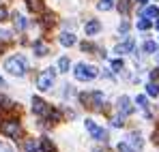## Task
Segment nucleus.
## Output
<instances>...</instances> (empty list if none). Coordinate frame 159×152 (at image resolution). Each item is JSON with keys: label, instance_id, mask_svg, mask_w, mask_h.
Returning a JSON list of instances; mask_svg holds the SVG:
<instances>
[{"label": "nucleus", "instance_id": "f257e3e1", "mask_svg": "<svg viewBox=\"0 0 159 152\" xmlns=\"http://www.w3.org/2000/svg\"><path fill=\"white\" fill-rule=\"evenodd\" d=\"M4 71H9L11 75L22 77L24 73H26V58H24V56H20V54H15V56L7 58V62H4Z\"/></svg>", "mask_w": 159, "mask_h": 152}, {"label": "nucleus", "instance_id": "f03ea898", "mask_svg": "<svg viewBox=\"0 0 159 152\" xmlns=\"http://www.w3.org/2000/svg\"><path fill=\"white\" fill-rule=\"evenodd\" d=\"M75 79H80V81H93L95 77L99 75V69L97 67H93V64H86V62H80V64H75Z\"/></svg>", "mask_w": 159, "mask_h": 152}, {"label": "nucleus", "instance_id": "7ed1b4c3", "mask_svg": "<svg viewBox=\"0 0 159 152\" xmlns=\"http://www.w3.org/2000/svg\"><path fill=\"white\" fill-rule=\"evenodd\" d=\"M103 92H99V90H95V92H82L80 94V101L84 103L86 107H93V109H101V105H103Z\"/></svg>", "mask_w": 159, "mask_h": 152}, {"label": "nucleus", "instance_id": "20e7f679", "mask_svg": "<svg viewBox=\"0 0 159 152\" xmlns=\"http://www.w3.org/2000/svg\"><path fill=\"white\" fill-rule=\"evenodd\" d=\"M54 79H56V69H48V71H43L41 75L37 77V88H39L41 92H48V90H52Z\"/></svg>", "mask_w": 159, "mask_h": 152}, {"label": "nucleus", "instance_id": "39448f33", "mask_svg": "<svg viewBox=\"0 0 159 152\" xmlns=\"http://www.w3.org/2000/svg\"><path fill=\"white\" fill-rule=\"evenodd\" d=\"M0 131L7 135V137H11V139H17V135H20V122L15 120V118H11V120H4L2 122V127Z\"/></svg>", "mask_w": 159, "mask_h": 152}, {"label": "nucleus", "instance_id": "423d86ee", "mask_svg": "<svg viewBox=\"0 0 159 152\" xmlns=\"http://www.w3.org/2000/svg\"><path fill=\"white\" fill-rule=\"evenodd\" d=\"M86 128H88V133H90L97 141H107V131H106V128H99L90 118L86 120Z\"/></svg>", "mask_w": 159, "mask_h": 152}, {"label": "nucleus", "instance_id": "0eeeda50", "mask_svg": "<svg viewBox=\"0 0 159 152\" xmlns=\"http://www.w3.org/2000/svg\"><path fill=\"white\" fill-rule=\"evenodd\" d=\"M32 111H34L37 116H48V111H50V107H48V103L43 101V99H39V97H34V99H32Z\"/></svg>", "mask_w": 159, "mask_h": 152}, {"label": "nucleus", "instance_id": "6e6552de", "mask_svg": "<svg viewBox=\"0 0 159 152\" xmlns=\"http://www.w3.org/2000/svg\"><path fill=\"white\" fill-rule=\"evenodd\" d=\"M118 111H120L123 116L133 114V105H131V99H129V97H120V99H118Z\"/></svg>", "mask_w": 159, "mask_h": 152}, {"label": "nucleus", "instance_id": "1a4fd4ad", "mask_svg": "<svg viewBox=\"0 0 159 152\" xmlns=\"http://www.w3.org/2000/svg\"><path fill=\"white\" fill-rule=\"evenodd\" d=\"M99 30H101V22H99V20H90V22H86V26H84L86 37H93V34H97Z\"/></svg>", "mask_w": 159, "mask_h": 152}, {"label": "nucleus", "instance_id": "9d476101", "mask_svg": "<svg viewBox=\"0 0 159 152\" xmlns=\"http://www.w3.org/2000/svg\"><path fill=\"white\" fill-rule=\"evenodd\" d=\"M133 45H135V41H133L131 37H127L123 43H118V45H116V50H114V51H116V54H127V51L133 50Z\"/></svg>", "mask_w": 159, "mask_h": 152}, {"label": "nucleus", "instance_id": "9b49d317", "mask_svg": "<svg viewBox=\"0 0 159 152\" xmlns=\"http://www.w3.org/2000/svg\"><path fill=\"white\" fill-rule=\"evenodd\" d=\"M60 45H65V47L75 45V37H73L71 32H62V34H60Z\"/></svg>", "mask_w": 159, "mask_h": 152}, {"label": "nucleus", "instance_id": "f8f14e48", "mask_svg": "<svg viewBox=\"0 0 159 152\" xmlns=\"http://www.w3.org/2000/svg\"><path fill=\"white\" fill-rule=\"evenodd\" d=\"M129 146H131L133 150H140V148L144 146V141L140 139V135H138V133H131V135H129Z\"/></svg>", "mask_w": 159, "mask_h": 152}, {"label": "nucleus", "instance_id": "ddd939ff", "mask_svg": "<svg viewBox=\"0 0 159 152\" xmlns=\"http://www.w3.org/2000/svg\"><path fill=\"white\" fill-rule=\"evenodd\" d=\"M146 94H148V97H159V84L157 81H151V84L146 86Z\"/></svg>", "mask_w": 159, "mask_h": 152}, {"label": "nucleus", "instance_id": "4468645a", "mask_svg": "<svg viewBox=\"0 0 159 152\" xmlns=\"http://www.w3.org/2000/svg\"><path fill=\"white\" fill-rule=\"evenodd\" d=\"M39 152H56V146H54L50 139H41V150Z\"/></svg>", "mask_w": 159, "mask_h": 152}, {"label": "nucleus", "instance_id": "2eb2a0df", "mask_svg": "<svg viewBox=\"0 0 159 152\" xmlns=\"http://www.w3.org/2000/svg\"><path fill=\"white\" fill-rule=\"evenodd\" d=\"M69 67H71V62H69V58H67V56H62V58L58 60V71H62V73H67V71H69Z\"/></svg>", "mask_w": 159, "mask_h": 152}, {"label": "nucleus", "instance_id": "dca6fc26", "mask_svg": "<svg viewBox=\"0 0 159 152\" xmlns=\"http://www.w3.org/2000/svg\"><path fill=\"white\" fill-rule=\"evenodd\" d=\"M142 15H144V17H159V9L157 7H146V9L142 11Z\"/></svg>", "mask_w": 159, "mask_h": 152}, {"label": "nucleus", "instance_id": "f3484780", "mask_svg": "<svg viewBox=\"0 0 159 152\" xmlns=\"http://www.w3.org/2000/svg\"><path fill=\"white\" fill-rule=\"evenodd\" d=\"M13 22H15V28H17V30H24V28H26V20H24L20 13L13 15Z\"/></svg>", "mask_w": 159, "mask_h": 152}, {"label": "nucleus", "instance_id": "a211bd4d", "mask_svg": "<svg viewBox=\"0 0 159 152\" xmlns=\"http://www.w3.org/2000/svg\"><path fill=\"white\" fill-rule=\"evenodd\" d=\"M129 9H131V0H120V2H118V11H120L123 15H127Z\"/></svg>", "mask_w": 159, "mask_h": 152}, {"label": "nucleus", "instance_id": "6ab92c4d", "mask_svg": "<svg viewBox=\"0 0 159 152\" xmlns=\"http://www.w3.org/2000/svg\"><path fill=\"white\" fill-rule=\"evenodd\" d=\"M123 69H125V62H123V58H116V60H112V71L120 73Z\"/></svg>", "mask_w": 159, "mask_h": 152}, {"label": "nucleus", "instance_id": "aec40b11", "mask_svg": "<svg viewBox=\"0 0 159 152\" xmlns=\"http://www.w3.org/2000/svg\"><path fill=\"white\" fill-rule=\"evenodd\" d=\"M26 2H28V9H30V11H37V13H39V11L43 9L41 0H26Z\"/></svg>", "mask_w": 159, "mask_h": 152}, {"label": "nucleus", "instance_id": "412c9836", "mask_svg": "<svg viewBox=\"0 0 159 152\" xmlns=\"http://www.w3.org/2000/svg\"><path fill=\"white\" fill-rule=\"evenodd\" d=\"M114 2H116V0H101L97 7H99V11H110V9L114 7Z\"/></svg>", "mask_w": 159, "mask_h": 152}, {"label": "nucleus", "instance_id": "4be33fe9", "mask_svg": "<svg viewBox=\"0 0 159 152\" xmlns=\"http://www.w3.org/2000/svg\"><path fill=\"white\" fill-rule=\"evenodd\" d=\"M34 54H37V56H45V54H48V47H45L41 41H37V43H34Z\"/></svg>", "mask_w": 159, "mask_h": 152}, {"label": "nucleus", "instance_id": "5701e85b", "mask_svg": "<svg viewBox=\"0 0 159 152\" xmlns=\"http://www.w3.org/2000/svg\"><path fill=\"white\" fill-rule=\"evenodd\" d=\"M48 118H50V122H60V118H62V116H60V111H58V109H50V111H48Z\"/></svg>", "mask_w": 159, "mask_h": 152}, {"label": "nucleus", "instance_id": "b1692460", "mask_svg": "<svg viewBox=\"0 0 159 152\" xmlns=\"http://www.w3.org/2000/svg\"><path fill=\"white\" fill-rule=\"evenodd\" d=\"M151 26H153V22H151L148 17H142V20L138 22V30H148Z\"/></svg>", "mask_w": 159, "mask_h": 152}, {"label": "nucleus", "instance_id": "393cba45", "mask_svg": "<svg viewBox=\"0 0 159 152\" xmlns=\"http://www.w3.org/2000/svg\"><path fill=\"white\" fill-rule=\"evenodd\" d=\"M144 51H146V54H155V51H157V43H155V41H146V43H144Z\"/></svg>", "mask_w": 159, "mask_h": 152}, {"label": "nucleus", "instance_id": "a878e982", "mask_svg": "<svg viewBox=\"0 0 159 152\" xmlns=\"http://www.w3.org/2000/svg\"><path fill=\"white\" fill-rule=\"evenodd\" d=\"M125 124V116L120 114V116H116V118H112V127H123Z\"/></svg>", "mask_w": 159, "mask_h": 152}, {"label": "nucleus", "instance_id": "bb28decb", "mask_svg": "<svg viewBox=\"0 0 159 152\" xmlns=\"http://www.w3.org/2000/svg\"><path fill=\"white\" fill-rule=\"evenodd\" d=\"M43 26H45V28H50V26H54V15H52V13H48V15L43 17Z\"/></svg>", "mask_w": 159, "mask_h": 152}, {"label": "nucleus", "instance_id": "cd10ccee", "mask_svg": "<svg viewBox=\"0 0 159 152\" xmlns=\"http://www.w3.org/2000/svg\"><path fill=\"white\" fill-rule=\"evenodd\" d=\"M26 150L28 152H39V148H37V144H34L32 139H28V141H26Z\"/></svg>", "mask_w": 159, "mask_h": 152}, {"label": "nucleus", "instance_id": "c85d7f7f", "mask_svg": "<svg viewBox=\"0 0 159 152\" xmlns=\"http://www.w3.org/2000/svg\"><path fill=\"white\" fill-rule=\"evenodd\" d=\"M118 152H135V150H133L129 144H125V141H123V144H118Z\"/></svg>", "mask_w": 159, "mask_h": 152}, {"label": "nucleus", "instance_id": "c756f323", "mask_svg": "<svg viewBox=\"0 0 159 152\" xmlns=\"http://www.w3.org/2000/svg\"><path fill=\"white\" fill-rule=\"evenodd\" d=\"M135 103H138V105H140V107H144V109H146V107H148V105H146V97H142V94H140V97H138V99H135Z\"/></svg>", "mask_w": 159, "mask_h": 152}, {"label": "nucleus", "instance_id": "7c9ffc66", "mask_svg": "<svg viewBox=\"0 0 159 152\" xmlns=\"http://www.w3.org/2000/svg\"><path fill=\"white\" fill-rule=\"evenodd\" d=\"M65 97H73L75 94V90H73V86H65V92H62Z\"/></svg>", "mask_w": 159, "mask_h": 152}, {"label": "nucleus", "instance_id": "2f4dec72", "mask_svg": "<svg viewBox=\"0 0 159 152\" xmlns=\"http://www.w3.org/2000/svg\"><path fill=\"white\" fill-rule=\"evenodd\" d=\"M0 152H13V148H11L9 144H4V141H0Z\"/></svg>", "mask_w": 159, "mask_h": 152}, {"label": "nucleus", "instance_id": "473e14b6", "mask_svg": "<svg viewBox=\"0 0 159 152\" xmlns=\"http://www.w3.org/2000/svg\"><path fill=\"white\" fill-rule=\"evenodd\" d=\"M7 17H9V11H7L4 7H0V22H4Z\"/></svg>", "mask_w": 159, "mask_h": 152}, {"label": "nucleus", "instance_id": "72a5a7b5", "mask_svg": "<svg viewBox=\"0 0 159 152\" xmlns=\"http://www.w3.org/2000/svg\"><path fill=\"white\" fill-rule=\"evenodd\" d=\"M0 39H2V41H9V39H11V32H7V30L0 32Z\"/></svg>", "mask_w": 159, "mask_h": 152}, {"label": "nucleus", "instance_id": "f704fd0d", "mask_svg": "<svg viewBox=\"0 0 159 152\" xmlns=\"http://www.w3.org/2000/svg\"><path fill=\"white\" fill-rule=\"evenodd\" d=\"M127 30H129V24H127V22H123V24H120V32H127Z\"/></svg>", "mask_w": 159, "mask_h": 152}, {"label": "nucleus", "instance_id": "c9c22d12", "mask_svg": "<svg viewBox=\"0 0 159 152\" xmlns=\"http://www.w3.org/2000/svg\"><path fill=\"white\" fill-rule=\"evenodd\" d=\"M157 77H159V71H151V79H153V81H155Z\"/></svg>", "mask_w": 159, "mask_h": 152}, {"label": "nucleus", "instance_id": "e433bc0d", "mask_svg": "<svg viewBox=\"0 0 159 152\" xmlns=\"http://www.w3.org/2000/svg\"><path fill=\"white\" fill-rule=\"evenodd\" d=\"M135 2H138L140 7H144V4H146V0H135Z\"/></svg>", "mask_w": 159, "mask_h": 152}, {"label": "nucleus", "instance_id": "4c0bfd02", "mask_svg": "<svg viewBox=\"0 0 159 152\" xmlns=\"http://www.w3.org/2000/svg\"><path fill=\"white\" fill-rule=\"evenodd\" d=\"M4 86H7V84H4V79L0 77V88H4Z\"/></svg>", "mask_w": 159, "mask_h": 152}, {"label": "nucleus", "instance_id": "58836bf2", "mask_svg": "<svg viewBox=\"0 0 159 152\" xmlns=\"http://www.w3.org/2000/svg\"><path fill=\"white\" fill-rule=\"evenodd\" d=\"M155 28H157V30H159V20H157V22H155Z\"/></svg>", "mask_w": 159, "mask_h": 152}, {"label": "nucleus", "instance_id": "ea45409f", "mask_svg": "<svg viewBox=\"0 0 159 152\" xmlns=\"http://www.w3.org/2000/svg\"><path fill=\"white\" fill-rule=\"evenodd\" d=\"M2 101H4V99H2V97H0V103H2Z\"/></svg>", "mask_w": 159, "mask_h": 152}]
</instances>
